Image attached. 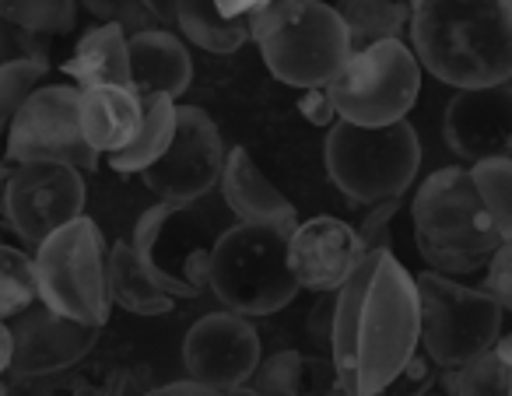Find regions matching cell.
<instances>
[{"mask_svg":"<svg viewBox=\"0 0 512 396\" xmlns=\"http://www.w3.org/2000/svg\"><path fill=\"white\" fill-rule=\"evenodd\" d=\"M421 344L414 274L393 249H372L334 295L330 361L348 396L383 389Z\"/></svg>","mask_w":512,"mask_h":396,"instance_id":"6da1fadb","label":"cell"},{"mask_svg":"<svg viewBox=\"0 0 512 396\" xmlns=\"http://www.w3.org/2000/svg\"><path fill=\"white\" fill-rule=\"evenodd\" d=\"M407 32L421 71L456 92L512 81V0H421Z\"/></svg>","mask_w":512,"mask_h":396,"instance_id":"7a4b0ae2","label":"cell"},{"mask_svg":"<svg viewBox=\"0 0 512 396\" xmlns=\"http://www.w3.org/2000/svg\"><path fill=\"white\" fill-rule=\"evenodd\" d=\"M414 246L428 270L442 277H467L491 263L502 235L495 232L470 169L446 165L418 186L411 200Z\"/></svg>","mask_w":512,"mask_h":396,"instance_id":"3957f363","label":"cell"},{"mask_svg":"<svg viewBox=\"0 0 512 396\" xmlns=\"http://www.w3.org/2000/svg\"><path fill=\"white\" fill-rule=\"evenodd\" d=\"M246 22L267 71L299 92L327 88L351 57L348 29L323 0H267Z\"/></svg>","mask_w":512,"mask_h":396,"instance_id":"277c9868","label":"cell"},{"mask_svg":"<svg viewBox=\"0 0 512 396\" xmlns=\"http://www.w3.org/2000/svg\"><path fill=\"white\" fill-rule=\"evenodd\" d=\"M288 228L239 225L218 232L207 256V288L228 312L274 316L295 302L299 281L288 267Z\"/></svg>","mask_w":512,"mask_h":396,"instance_id":"5b68a950","label":"cell"},{"mask_svg":"<svg viewBox=\"0 0 512 396\" xmlns=\"http://www.w3.org/2000/svg\"><path fill=\"white\" fill-rule=\"evenodd\" d=\"M323 162L337 190L355 204L372 207L383 200H397L411 190L421 169L418 130L407 120L386 123V127H358V123L337 120L327 134Z\"/></svg>","mask_w":512,"mask_h":396,"instance_id":"8992f818","label":"cell"},{"mask_svg":"<svg viewBox=\"0 0 512 396\" xmlns=\"http://www.w3.org/2000/svg\"><path fill=\"white\" fill-rule=\"evenodd\" d=\"M106 239L92 218H74L32 249L39 302L67 319L106 326L113 298L106 277Z\"/></svg>","mask_w":512,"mask_h":396,"instance_id":"52a82bcc","label":"cell"},{"mask_svg":"<svg viewBox=\"0 0 512 396\" xmlns=\"http://www.w3.org/2000/svg\"><path fill=\"white\" fill-rule=\"evenodd\" d=\"M421 309V347L439 368H460L481 358L502 337L505 309L484 288H467L460 277L435 270L414 277Z\"/></svg>","mask_w":512,"mask_h":396,"instance_id":"ba28073f","label":"cell"},{"mask_svg":"<svg viewBox=\"0 0 512 396\" xmlns=\"http://www.w3.org/2000/svg\"><path fill=\"white\" fill-rule=\"evenodd\" d=\"M421 92V64L404 39H386L351 50L348 64L327 85L337 120L358 127H386L407 120Z\"/></svg>","mask_w":512,"mask_h":396,"instance_id":"9c48e42d","label":"cell"},{"mask_svg":"<svg viewBox=\"0 0 512 396\" xmlns=\"http://www.w3.org/2000/svg\"><path fill=\"white\" fill-rule=\"evenodd\" d=\"M218 235H207V221L197 214V204H165L137 218L130 246L144 260L158 284L172 298H200L207 291V256Z\"/></svg>","mask_w":512,"mask_h":396,"instance_id":"30bf717a","label":"cell"},{"mask_svg":"<svg viewBox=\"0 0 512 396\" xmlns=\"http://www.w3.org/2000/svg\"><path fill=\"white\" fill-rule=\"evenodd\" d=\"M78 102L81 88L71 81H46L43 88H36L4 134L8 162H60L78 172L99 169V155L88 148L81 134Z\"/></svg>","mask_w":512,"mask_h":396,"instance_id":"8fae6325","label":"cell"},{"mask_svg":"<svg viewBox=\"0 0 512 396\" xmlns=\"http://www.w3.org/2000/svg\"><path fill=\"white\" fill-rule=\"evenodd\" d=\"M0 190V214L29 249L50 239L57 228L85 214L88 186L85 172L60 162L11 165V176Z\"/></svg>","mask_w":512,"mask_h":396,"instance_id":"7c38bea8","label":"cell"},{"mask_svg":"<svg viewBox=\"0 0 512 396\" xmlns=\"http://www.w3.org/2000/svg\"><path fill=\"white\" fill-rule=\"evenodd\" d=\"M225 141L200 106H176V134L165 155L141 172L144 186L165 204H200L221 183Z\"/></svg>","mask_w":512,"mask_h":396,"instance_id":"4fadbf2b","label":"cell"},{"mask_svg":"<svg viewBox=\"0 0 512 396\" xmlns=\"http://www.w3.org/2000/svg\"><path fill=\"white\" fill-rule=\"evenodd\" d=\"M11 340V368L18 379H50L67 368L81 365L88 354L99 344L102 326H88L78 319H67L60 312H53L50 305L32 302L25 312H18L15 319H8Z\"/></svg>","mask_w":512,"mask_h":396,"instance_id":"5bb4252c","label":"cell"},{"mask_svg":"<svg viewBox=\"0 0 512 396\" xmlns=\"http://www.w3.org/2000/svg\"><path fill=\"white\" fill-rule=\"evenodd\" d=\"M260 365V333L239 312H207L186 330L183 368L193 382L218 389L246 386Z\"/></svg>","mask_w":512,"mask_h":396,"instance_id":"9a60e30c","label":"cell"},{"mask_svg":"<svg viewBox=\"0 0 512 396\" xmlns=\"http://www.w3.org/2000/svg\"><path fill=\"white\" fill-rule=\"evenodd\" d=\"M442 137L470 165L512 158V81L456 92L442 116Z\"/></svg>","mask_w":512,"mask_h":396,"instance_id":"2e32d148","label":"cell"},{"mask_svg":"<svg viewBox=\"0 0 512 396\" xmlns=\"http://www.w3.org/2000/svg\"><path fill=\"white\" fill-rule=\"evenodd\" d=\"M362 260L365 249L358 242V232L348 221L330 218V214L299 221L295 232L288 235V267L299 288L313 295H337Z\"/></svg>","mask_w":512,"mask_h":396,"instance_id":"e0dca14e","label":"cell"},{"mask_svg":"<svg viewBox=\"0 0 512 396\" xmlns=\"http://www.w3.org/2000/svg\"><path fill=\"white\" fill-rule=\"evenodd\" d=\"M221 197H225L228 211L246 225H274L295 232L299 214H295L292 200L260 172L246 148H232L225 155V169H221Z\"/></svg>","mask_w":512,"mask_h":396,"instance_id":"ac0fdd59","label":"cell"},{"mask_svg":"<svg viewBox=\"0 0 512 396\" xmlns=\"http://www.w3.org/2000/svg\"><path fill=\"white\" fill-rule=\"evenodd\" d=\"M130 50V88L137 95H179L193 81V60L183 39L169 29H148L127 39Z\"/></svg>","mask_w":512,"mask_h":396,"instance_id":"d6986e66","label":"cell"},{"mask_svg":"<svg viewBox=\"0 0 512 396\" xmlns=\"http://www.w3.org/2000/svg\"><path fill=\"white\" fill-rule=\"evenodd\" d=\"M78 120L88 148L99 158H109L127 148L141 130V95L120 85L81 88Z\"/></svg>","mask_w":512,"mask_h":396,"instance_id":"ffe728a7","label":"cell"},{"mask_svg":"<svg viewBox=\"0 0 512 396\" xmlns=\"http://www.w3.org/2000/svg\"><path fill=\"white\" fill-rule=\"evenodd\" d=\"M127 32L113 22H99L74 43L71 57L64 60V74L78 88L120 85L130 88V50Z\"/></svg>","mask_w":512,"mask_h":396,"instance_id":"44dd1931","label":"cell"},{"mask_svg":"<svg viewBox=\"0 0 512 396\" xmlns=\"http://www.w3.org/2000/svg\"><path fill=\"white\" fill-rule=\"evenodd\" d=\"M106 277H109V298L123 305L134 316H165L172 312L176 298L151 277L144 260L130 242H113L106 253Z\"/></svg>","mask_w":512,"mask_h":396,"instance_id":"7402d4cb","label":"cell"},{"mask_svg":"<svg viewBox=\"0 0 512 396\" xmlns=\"http://www.w3.org/2000/svg\"><path fill=\"white\" fill-rule=\"evenodd\" d=\"M165 22L176 25L193 46L218 57H228L249 43L246 18L221 15L214 0H165Z\"/></svg>","mask_w":512,"mask_h":396,"instance_id":"603a6c76","label":"cell"},{"mask_svg":"<svg viewBox=\"0 0 512 396\" xmlns=\"http://www.w3.org/2000/svg\"><path fill=\"white\" fill-rule=\"evenodd\" d=\"M176 134V99L169 95H141V130L123 151L109 155V169L120 176H141L148 165L165 155Z\"/></svg>","mask_w":512,"mask_h":396,"instance_id":"cb8c5ba5","label":"cell"},{"mask_svg":"<svg viewBox=\"0 0 512 396\" xmlns=\"http://www.w3.org/2000/svg\"><path fill=\"white\" fill-rule=\"evenodd\" d=\"M334 8L348 29L351 50L400 39L411 25V11L400 0H337Z\"/></svg>","mask_w":512,"mask_h":396,"instance_id":"d4e9b609","label":"cell"},{"mask_svg":"<svg viewBox=\"0 0 512 396\" xmlns=\"http://www.w3.org/2000/svg\"><path fill=\"white\" fill-rule=\"evenodd\" d=\"M0 18L36 39H57L78 25V0H0Z\"/></svg>","mask_w":512,"mask_h":396,"instance_id":"484cf974","label":"cell"},{"mask_svg":"<svg viewBox=\"0 0 512 396\" xmlns=\"http://www.w3.org/2000/svg\"><path fill=\"white\" fill-rule=\"evenodd\" d=\"M32 302H39L32 249L22 242H0V319L8 323Z\"/></svg>","mask_w":512,"mask_h":396,"instance_id":"4316f807","label":"cell"},{"mask_svg":"<svg viewBox=\"0 0 512 396\" xmlns=\"http://www.w3.org/2000/svg\"><path fill=\"white\" fill-rule=\"evenodd\" d=\"M470 179L495 232L502 235V242L512 239V158H488L470 165Z\"/></svg>","mask_w":512,"mask_h":396,"instance_id":"83f0119b","label":"cell"},{"mask_svg":"<svg viewBox=\"0 0 512 396\" xmlns=\"http://www.w3.org/2000/svg\"><path fill=\"white\" fill-rule=\"evenodd\" d=\"M50 81V60L43 57H15L8 64H0V141L8 134L11 120L18 109L32 99L36 88Z\"/></svg>","mask_w":512,"mask_h":396,"instance_id":"f1b7e54d","label":"cell"},{"mask_svg":"<svg viewBox=\"0 0 512 396\" xmlns=\"http://www.w3.org/2000/svg\"><path fill=\"white\" fill-rule=\"evenodd\" d=\"M512 368L498 361L495 351L467 361L460 368H449V396H509Z\"/></svg>","mask_w":512,"mask_h":396,"instance_id":"f546056e","label":"cell"},{"mask_svg":"<svg viewBox=\"0 0 512 396\" xmlns=\"http://www.w3.org/2000/svg\"><path fill=\"white\" fill-rule=\"evenodd\" d=\"M302 361H306V354L299 351H274L271 358L256 365L249 386L256 396H299Z\"/></svg>","mask_w":512,"mask_h":396,"instance_id":"4dcf8cb0","label":"cell"},{"mask_svg":"<svg viewBox=\"0 0 512 396\" xmlns=\"http://www.w3.org/2000/svg\"><path fill=\"white\" fill-rule=\"evenodd\" d=\"M435 361L428 354H414L383 389H376L372 396H428L435 386Z\"/></svg>","mask_w":512,"mask_h":396,"instance_id":"1f68e13d","label":"cell"},{"mask_svg":"<svg viewBox=\"0 0 512 396\" xmlns=\"http://www.w3.org/2000/svg\"><path fill=\"white\" fill-rule=\"evenodd\" d=\"M400 207H404V200H383V204H372L369 214L362 218V225L355 228L358 232V242H362L365 253H372V249H393V218L400 214Z\"/></svg>","mask_w":512,"mask_h":396,"instance_id":"d6a6232c","label":"cell"},{"mask_svg":"<svg viewBox=\"0 0 512 396\" xmlns=\"http://www.w3.org/2000/svg\"><path fill=\"white\" fill-rule=\"evenodd\" d=\"M32 396H106V375H88V372H67L39 379Z\"/></svg>","mask_w":512,"mask_h":396,"instance_id":"836d02e7","label":"cell"},{"mask_svg":"<svg viewBox=\"0 0 512 396\" xmlns=\"http://www.w3.org/2000/svg\"><path fill=\"white\" fill-rule=\"evenodd\" d=\"M299 396H348L341 386V375H337L334 361L316 354V358L302 361V382Z\"/></svg>","mask_w":512,"mask_h":396,"instance_id":"e575fe53","label":"cell"},{"mask_svg":"<svg viewBox=\"0 0 512 396\" xmlns=\"http://www.w3.org/2000/svg\"><path fill=\"white\" fill-rule=\"evenodd\" d=\"M484 291H488L505 312H512V239H505L502 246L495 249V256H491Z\"/></svg>","mask_w":512,"mask_h":396,"instance_id":"d590c367","label":"cell"},{"mask_svg":"<svg viewBox=\"0 0 512 396\" xmlns=\"http://www.w3.org/2000/svg\"><path fill=\"white\" fill-rule=\"evenodd\" d=\"M299 113L306 116V123H313V127H334L337 123V109H334V102H330L327 88H309V92H302Z\"/></svg>","mask_w":512,"mask_h":396,"instance_id":"8d00e7d4","label":"cell"},{"mask_svg":"<svg viewBox=\"0 0 512 396\" xmlns=\"http://www.w3.org/2000/svg\"><path fill=\"white\" fill-rule=\"evenodd\" d=\"M148 396H256L253 386H235V389H218V386H204V382H193V379H183V382H165V386L151 389Z\"/></svg>","mask_w":512,"mask_h":396,"instance_id":"74e56055","label":"cell"},{"mask_svg":"<svg viewBox=\"0 0 512 396\" xmlns=\"http://www.w3.org/2000/svg\"><path fill=\"white\" fill-rule=\"evenodd\" d=\"M151 389L134 368H109L106 372V396H148Z\"/></svg>","mask_w":512,"mask_h":396,"instance_id":"f35d334b","label":"cell"},{"mask_svg":"<svg viewBox=\"0 0 512 396\" xmlns=\"http://www.w3.org/2000/svg\"><path fill=\"white\" fill-rule=\"evenodd\" d=\"M323 302H316L309 309V337L313 340H327L330 344V330H334V295H320Z\"/></svg>","mask_w":512,"mask_h":396,"instance_id":"ab89813d","label":"cell"},{"mask_svg":"<svg viewBox=\"0 0 512 396\" xmlns=\"http://www.w3.org/2000/svg\"><path fill=\"white\" fill-rule=\"evenodd\" d=\"M29 43H32V36L11 29V25L0 18V64H8V60H15V57H29Z\"/></svg>","mask_w":512,"mask_h":396,"instance_id":"60d3db41","label":"cell"},{"mask_svg":"<svg viewBox=\"0 0 512 396\" xmlns=\"http://www.w3.org/2000/svg\"><path fill=\"white\" fill-rule=\"evenodd\" d=\"M214 4H218V11L228 18H249L256 8H264L267 0H214Z\"/></svg>","mask_w":512,"mask_h":396,"instance_id":"b9f144b4","label":"cell"},{"mask_svg":"<svg viewBox=\"0 0 512 396\" xmlns=\"http://www.w3.org/2000/svg\"><path fill=\"white\" fill-rule=\"evenodd\" d=\"M11 351H15V340H11V326L0 319V375L11 368Z\"/></svg>","mask_w":512,"mask_h":396,"instance_id":"7bdbcfd3","label":"cell"},{"mask_svg":"<svg viewBox=\"0 0 512 396\" xmlns=\"http://www.w3.org/2000/svg\"><path fill=\"white\" fill-rule=\"evenodd\" d=\"M0 242H22V239H18V232L4 218H0ZM22 246H25V242H22Z\"/></svg>","mask_w":512,"mask_h":396,"instance_id":"ee69618b","label":"cell"},{"mask_svg":"<svg viewBox=\"0 0 512 396\" xmlns=\"http://www.w3.org/2000/svg\"><path fill=\"white\" fill-rule=\"evenodd\" d=\"M4 144V141H0ZM11 176V162H8V155H4V148H0V183H4V179Z\"/></svg>","mask_w":512,"mask_h":396,"instance_id":"f6af8a7d","label":"cell"},{"mask_svg":"<svg viewBox=\"0 0 512 396\" xmlns=\"http://www.w3.org/2000/svg\"><path fill=\"white\" fill-rule=\"evenodd\" d=\"M400 4H404V8H407V11H411V15H414V8H418L421 0H400Z\"/></svg>","mask_w":512,"mask_h":396,"instance_id":"bcb514c9","label":"cell"},{"mask_svg":"<svg viewBox=\"0 0 512 396\" xmlns=\"http://www.w3.org/2000/svg\"><path fill=\"white\" fill-rule=\"evenodd\" d=\"M0 396H8V382H4V375H0Z\"/></svg>","mask_w":512,"mask_h":396,"instance_id":"7dc6e473","label":"cell"},{"mask_svg":"<svg viewBox=\"0 0 512 396\" xmlns=\"http://www.w3.org/2000/svg\"><path fill=\"white\" fill-rule=\"evenodd\" d=\"M509 396H512V379H509Z\"/></svg>","mask_w":512,"mask_h":396,"instance_id":"c3c4849f","label":"cell"}]
</instances>
